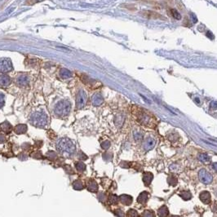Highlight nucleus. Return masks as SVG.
<instances>
[{
  "label": "nucleus",
  "instance_id": "obj_3",
  "mask_svg": "<svg viewBox=\"0 0 217 217\" xmlns=\"http://www.w3.org/2000/svg\"><path fill=\"white\" fill-rule=\"evenodd\" d=\"M30 122L36 127L45 128L48 124V117L47 114L42 111H37L32 114L30 117Z\"/></svg>",
  "mask_w": 217,
  "mask_h": 217
},
{
  "label": "nucleus",
  "instance_id": "obj_10",
  "mask_svg": "<svg viewBox=\"0 0 217 217\" xmlns=\"http://www.w3.org/2000/svg\"><path fill=\"white\" fill-rule=\"evenodd\" d=\"M119 201L121 202L122 204L125 206H129L131 205L132 202H133V198L131 196L127 195V194H122L120 197H119Z\"/></svg>",
  "mask_w": 217,
  "mask_h": 217
},
{
  "label": "nucleus",
  "instance_id": "obj_15",
  "mask_svg": "<svg viewBox=\"0 0 217 217\" xmlns=\"http://www.w3.org/2000/svg\"><path fill=\"white\" fill-rule=\"evenodd\" d=\"M153 179V175L151 172H145L143 174V182L146 186H149Z\"/></svg>",
  "mask_w": 217,
  "mask_h": 217
},
{
  "label": "nucleus",
  "instance_id": "obj_11",
  "mask_svg": "<svg viewBox=\"0 0 217 217\" xmlns=\"http://www.w3.org/2000/svg\"><path fill=\"white\" fill-rule=\"evenodd\" d=\"M11 79L10 77L7 74H1L0 75V86L1 87H8L11 84Z\"/></svg>",
  "mask_w": 217,
  "mask_h": 217
},
{
  "label": "nucleus",
  "instance_id": "obj_21",
  "mask_svg": "<svg viewBox=\"0 0 217 217\" xmlns=\"http://www.w3.org/2000/svg\"><path fill=\"white\" fill-rule=\"evenodd\" d=\"M169 214V211L168 208L166 206H161L158 211V215L159 217H167Z\"/></svg>",
  "mask_w": 217,
  "mask_h": 217
},
{
  "label": "nucleus",
  "instance_id": "obj_25",
  "mask_svg": "<svg viewBox=\"0 0 217 217\" xmlns=\"http://www.w3.org/2000/svg\"><path fill=\"white\" fill-rule=\"evenodd\" d=\"M75 168H76V170L78 171H79V172H83L85 171V169H86V165L83 162H78L75 163Z\"/></svg>",
  "mask_w": 217,
  "mask_h": 217
},
{
  "label": "nucleus",
  "instance_id": "obj_22",
  "mask_svg": "<svg viewBox=\"0 0 217 217\" xmlns=\"http://www.w3.org/2000/svg\"><path fill=\"white\" fill-rule=\"evenodd\" d=\"M73 188L75 189V190H82L84 189L83 183L82 182L81 180H77L73 182Z\"/></svg>",
  "mask_w": 217,
  "mask_h": 217
},
{
  "label": "nucleus",
  "instance_id": "obj_29",
  "mask_svg": "<svg viewBox=\"0 0 217 217\" xmlns=\"http://www.w3.org/2000/svg\"><path fill=\"white\" fill-rule=\"evenodd\" d=\"M46 156L50 160H56L57 158V153L54 151H48L47 153Z\"/></svg>",
  "mask_w": 217,
  "mask_h": 217
},
{
  "label": "nucleus",
  "instance_id": "obj_13",
  "mask_svg": "<svg viewBox=\"0 0 217 217\" xmlns=\"http://www.w3.org/2000/svg\"><path fill=\"white\" fill-rule=\"evenodd\" d=\"M104 101V100H103V97L101 96L100 94H95V95H92V98H91V103H92V105H95V106H99Z\"/></svg>",
  "mask_w": 217,
  "mask_h": 217
},
{
  "label": "nucleus",
  "instance_id": "obj_40",
  "mask_svg": "<svg viewBox=\"0 0 217 217\" xmlns=\"http://www.w3.org/2000/svg\"><path fill=\"white\" fill-rule=\"evenodd\" d=\"M212 168H213V169L215 170V171H217V163H213V165H212Z\"/></svg>",
  "mask_w": 217,
  "mask_h": 217
},
{
  "label": "nucleus",
  "instance_id": "obj_5",
  "mask_svg": "<svg viewBox=\"0 0 217 217\" xmlns=\"http://www.w3.org/2000/svg\"><path fill=\"white\" fill-rule=\"evenodd\" d=\"M88 101V96L86 92L83 90H80L78 92V95L76 97V108L78 110L83 109Z\"/></svg>",
  "mask_w": 217,
  "mask_h": 217
},
{
  "label": "nucleus",
  "instance_id": "obj_2",
  "mask_svg": "<svg viewBox=\"0 0 217 217\" xmlns=\"http://www.w3.org/2000/svg\"><path fill=\"white\" fill-rule=\"evenodd\" d=\"M57 149L64 157L70 158L76 153V147L74 143L70 139L64 137L61 138L57 143Z\"/></svg>",
  "mask_w": 217,
  "mask_h": 217
},
{
  "label": "nucleus",
  "instance_id": "obj_9",
  "mask_svg": "<svg viewBox=\"0 0 217 217\" xmlns=\"http://www.w3.org/2000/svg\"><path fill=\"white\" fill-rule=\"evenodd\" d=\"M155 144H156V141L153 138L148 137V138H146V140H145L144 143H143V148L145 151H148L154 147Z\"/></svg>",
  "mask_w": 217,
  "mask_h": 217
},
{
  "label": "nucleus",
  "instance_id": "obj_32",
  "mask_svg": "<svg viewBox=\"0 0 217 217\" xmlns=\"http://www.w3.org/2000/svg\"><path fill=\"white\" fill-rule=\"evenodd\" d=\"M114 215L117 217H124L125 216V213L122 211V210L118 209L114 211Z\"/></svg>",
  "mask_w": 217,
  "mask_h": 217
},
{
  "label": "nucleus",
  "instance_id": "obj_24",
  "mask_svg": "<svg viewBox=\"0 0 217 217\" xmlns=\"http://www.w3.org/2000/svg\"><path fill=\"white\" fill-rule=\"evenodd\" d=\"M179 195L180 197L182 198L184 200H189L192 198V194L189 191H182Z\"/></svg>",
  "mask_w": 217,
  "mask_h": 217
},
{
  "label": "nucleus",
  "instance_id": "obj_20",
  "mask_svg": "<svg viewBox=\"0 0 217 217\" xmlns=\"http://www.w3.org/2000/svg\"><path fill=\"white\" fill-rule=\"evenodd\" d=\"M16 83L18 85L21 86V87H25L29 83V78L25 75H20L16 79Z\"/></svg>",
  "mask_w": 217,
  "mask_h": 217
},
{
  "label": "nucleus",
  "instance_id": "obj_28",
  "mask_svg": "<svg viewBox=\"0 0 217 217\" xmlns=\"http://www.w3.org/2000/svg\"><path fill=\"white\" fill-rule=\"evenodd\" d=\"M170 12H171V15L172 16V17L175 18V20L181 19V15L178 12L177 10H175V9H171V10H170Z\"/></svg>",
  "mask_w": 217,
  "mask_h": 217
},
{
  "label": "nucleus",
  "instance_id": "obj_1",
  "mask_svg": "<svg viewBox=\"0 0 217 217\" xmlns=\"http://www.w3.org/2000/svg\"><path fill=\"white\" fill-rule=\"evenodd\" d=\"M131 112L132 117L139 124L148 128H155L157 127V118L148 110H145L138 105H132Z\"/></svg>",
  "mask_w": 217,
  "mask_h": 217
},
{
  "label": "nucleus",
  "instance_id": "obj_23",
  "mask_svg": "<svg viewBox=\"0 0 217 217\" xmlns=\"http://www.w3.org/2000/svg\"><path fill=\"white\" fill-rule=\"evenodd\" d=\"M198 159L200 160L202 163L205 164L209 163L211 162V159H210V157L206 154V153H200L198 155Z\"/></svg>",
  "mask_w": 217,
  "mask_h": 217
},
{
  "label": "nucleus",
  "instance_id": "obj_17",
  "mask_svg": "<svg viewBox=\"0 0 217 217\" xmlns=\"http://www.w3.org/2000/svg\"><path fill=\"white\" fill-rule=\"evenodd\" d=\"M87 189H88V191L90 192H92V193H96L98 191V184L97 183L95 182V180H91L87 184Z\"/></svg>",
  "mask_w": 217,
  "mask_h": 217
},
{
  "label": "nucleus",
  "instance_id": "obj_16",
  "mask_svg": "<svg viewBox=\"0 0 217 217\" xmlns=\"http://www.w3.org/2000/svg\"><path fill=\"white\" fill-rule=\"evenodd\" d=\"M0 130L4 132H6V133H10L12 131V126L9 122L5 121L0 124Z\"/></svg>",
  "mask_w": 217,
  "mask_h": 217
},
{
  "label": "nucleus",
  "instance_id": "obj_33",
  "mask_svg": "<svg viewBox=\"0 0 217 217\" xmlns=\"http://www.w3.org/2000/svg\"><path fill=\"white\" fill-rule=\"evenodd\" d=\"M98 199H99L100 202H105L107 200L106 194H104V193H100L98 194Z\"/></svg>",
  "mask_w": 217,
  "mask_h": 217
},
{
  "label": "nucleus",
  "instance_id": "obj_27",
  "mask_svg": "<svg viewBox=\"0 0 217 217\" xmlns=\"http://www.w3.org/2000/svg\"><path fill=\"white\" fill-rule=\"evenodd\" d=\"M109 201H110V204L116 205V204H118V201H119V197H118L115 194H112V195L110 196V198H109Z\"/></svg>",
  "mask_w": 217,
  "mask_h": 217
},
{
  "label": "nucleus",
  "instance_id": "obj_38",
  "mask_svg": "<svg viewBox=\"0 0 217 217\" xmlns=\"http://www.w3.org/2000/svg\"><path fill=\"white\" fill-rule=\"evenodd\" d=\"M5 141H6V136H5V135H4V133H2V132H0V144L4 143Z\"/></svg>",
  "mask_w": 217,
  "mask_h": 217
},
{
  "label": "nucleus",
  "instance_id": "obj_35",
  "mask_svg": "<svg viewBox=\"0 0 217 217\" xmlns=\"http://www.w3.org/2000/svg\"><path fill=\"white\" fill-rule=\"evenodd\" d=\"M5 104V96L4 94L0 93V109H2L4 106Z\"/></svg>",
  "mask_w": 217,
  "mask_h": 217
},
{
  "label": "nucleus",
  "instance_id": "obj_39",
  "mask_svg": "<svg viewBox=\"0 0 217 217\" xmlns=\"http://www.w3.org/2000/svg\"><path fill=\"white\" fill-rule=\"evenodd\" d=\"M79 153H80V154H81V155H80V156L78 157V158H79L80 159H82V160H86V159H88V157L86 156V155H85V154H84L83 153V152H81V151H80Z\"/></svg>",
  "mask_w": 217,
  "mask_h": 217
},
{
  "label": "nucleus",
  "instance_id": "obj_34",
  "mask_svg": "<svg viewBox=\"0 0 217 217\" xmlns=\"http://www.w3.org/2000/svg\"><path fill=\"white\" fill-rule=\"evenodd\" d=\"M101 147L104 149H108V148L110 147V142L109 141H105L103 142L102 144H101Z\"/></svg>",
  "mask_w": 217,
  "mask_h": 217
},
{
  "label": "nucleus",
  "instance_id": "obj_18",
  "mask_svg": "<svg viewBox=\"0 0 217 217\" xmlns=\"http://www.w3.org/2000/svg\"><path fill=\"white\" fill-rule=\"evenodd\" d=\"M59 76L61 77L63 79H67L72 77V73L70 72V70H69L68 69L63 68L61 69L59 72Z\"/></svg>",
  "mask_w": 217,
  "mask_h": 217
},
{
  "label": "nucleus",
  "instance_id": "obj_36",
  "mask_svg": "<svg viewBox=\"0 0 217 217\" xmlns=\"http://www.w3.org/2000/svg\"><path fill=\"white\" fill-rule=\"evenodd\" d=\"M33 158H36V159H40V158H42V153H41V152H37V153H34L33 155Z\"/></svg>",
  "mask_w": 217,
  "mask_h": 217
},
{
  "label": "nucleus",
  "instance_id": "obj_6",
  "mask_svg": "<svg viewBox=\"0 0 217 217\" xmlns=\"http://www.w3.org/2000/svg\"><path fill=\"white\" fill-rule=\"evenodd\" d=\"M12 62L9 58L0 59V73H8L12 70Z\"/></svg>",
  "mask_w": 217,
  "mask_h": 217
},
{
  "label": "nucleus",
  "instance_id": "obj_30",
  "mask_svg": "<svg viewBox=\"0 0 217 217\" xmlns=\"http://www.w3.org/2000/svg\"><path fill=\"white\" fill-rule=\"evenodd\" d=\"M127 217H139V214L136 210L130 209L127 212Z\"/></svg>",
  "mask_w": 217,
  "mask_h": 217
},
{
  "label": "nucleus",
  "instance_id": "obj_4",
  "mask_svg": "<svg viewBox=\"0 0 217 217\" xmlns=\"http://www.w3.org/2000/svg\"><path fill=\"white\" fill-rule=\"evenodd\" d=\"M70 110H71V104L69 101L65 100L57 103L54 109L55 114L61 118L68 116L70 113Z\"/></svg>",
  "mask_w": 217,
  "mask_h": 217
},
{
  "label": "nucleus",
  "instance_id": "obj_12",
  "mask_svg": "<svg viewBox=\"0 0 217 217\" xmlns=\"http://www.w3.org/2000/svg\"><path fill=\"white\" fill-rule=\"evenodd\" d=\"M199 198H200V200L202 201L203 203L205 204H209L211 202V194H210L208 191H202V193L199 195Z\"/></svg>",
  "mask_w": 217,
  "mask_h": 217
},
{
  "label": "nucleus",
  "instance_id": "obj_8",
  "mask_svg": "<svg viewBox=\"0 0 217 217\" xmlns=\"http://www.w3.org/2000/svg\"><path fill=\"white\" fill-rule=\"evenodd\" d=\"M142 16H144L145 18H148L150 20H164L166 19L163 16H162L158 12L153 11H149V10H146V11H142L141 12Z\"/></svg>",
  "mask_w": 217,
  "mask_h": 217
},
{
  "label": "nucleus",
  "instance_id": "obj_26",
  "mask_svg": "<svg viewBox=\"0 0 217 217\" xmlns=\"http://www.w3.org/2000/svg\"><path fill=\"white\" fill-rule=\"evenodd\" d=\"M178 182V180L175 177V175H170L168 178V183L170 184V185H172V186H175L176 184Z\"/></svg>",
  "mask_w": 217,
  "mask_h": 217
},
{
  "label": "nucleus",
  "instance_id": "obj_7",
  "mask_svg": "<svg viewBox=\"0 0 217 217\" xmlns=\"http://www.w3.org/2000/svg\"><path fill=\"white\" fill-rule=\"evenodd\" d=\"M198 177H199L200 181L205 184H209L213 180V177H212L211 174L205 169L200 170V171L198 172Z\"/></svg>",
  "mask_w": 217,
  "mask_h": 217
},
{
  "label": "nucleus",
  "instance_id": "obj_31",
  "mask_svg": "<svg viewBox=\"0 0 217 217\" xmlns=\"http://www.w3.org/2000/svg\"><path fill=\"white\" fill-rule=\"evenodd\" d=\"M141 216H142V217H155L154 216V213L152 211H149V210L145 211Z\"/></svg>",
  "mask_w": 217,
  "mask_h": 217
},
{
  "label": "nucleus",
  "instance_id": "obj_14",
  "mask_svg": "<svg viewBox=\"0 0 217 217\" xmlns=\"http://www.w3.org/2000/svg\"><path fill=\"white\" fill-rule=\"evenodd\" d=\"M148 194L147 192H142L140 194V195L138 196V198H137V202H139V203H141L142 205H145L147 202H148Z\"/></svg>",
  "mask_w": 217,
  "mask_h": 217
},
{
  "label": "nucleus",
  "instance_id": "obj_37",
  "mask_svg": "<svg viewBox=\"0 0 217 217\" xmlns=\"http://www.w3.org/2000/svg\"><path fill=\"white\" fill-rule=\"evenodd\" d=\"M27 154H25V153H20L19 155H18V158H19L20 160H26L27 159Z\"/></svg>",
  "mask_w": 217,
  "mask_h": 217
},
{
  "label": "nucleus",
  "instance_id": "obj_41",
  "mask_svg": "<svg viewBox=\"0 0 217 217\" xmlns=\"http://www.w3.org/2000/svg\"><path fill=\"white\" fill-rule=\"evenodd\" d=\"M171 217H179V216H171Z\"/></svg>",
  "mask_w": 217,
  "mask_h": 217
},
{
  "label": "nucleus",
  "instance_id": "obj_19",
  "mask_svg": "<svg viewBox=\"0 0 217 217\" xmlns=\"http://www.w3.org/2000/svg\"><path fill=\"white\" fill-rule=\"evenodd\" d=\"M27 129H28V127L25 124H18L14 127V131L16 134L21 135V134L25 133L27 131Z\"/></svg>",
  "mask_w": 217,
  "mask_h": 217
}]
</instances>
